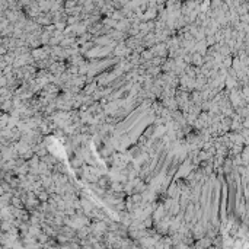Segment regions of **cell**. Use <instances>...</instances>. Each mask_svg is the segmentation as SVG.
Masks as SVG:
<instances>
[{"label":"cell","mask_w":249,"mask_h":249,"mask_svg":"<svg viewBox=\"0 0 249 249\" xmlns=\"http://www.w3.org/2000/svg\"><path fill=\"white\" fill-rule=\"evenodd\" d=\"M173 67H175V61L168 60L162 64V70H165V72H173Z\"/></svg>","instance_id":"3"},{"label":"cell","mask_w":249,"mask_h":249,"mask_svg":"<svg viewBox=\"0 0 249 249\" xmlns=\"http://www.w3.org/2000/svg\"><path fill=\"white\" fill-rule=\"evenodd\" d=\"M83 178H85V181L93 184V182H98L101 175L98 172V169H95L92 166H83Z\"/></svg>","instance_id":"1"},{"label":"cell","mask_w":249,"mask_h":249,"mask_svg":"<svg viewBox=\"0 0 249 249\" xmlns=\"http://www.w3.org/2000/svg\"><path fill=\"white\" fill-rule=\"evenodd\" d=\"M50 55V51L47 48H41V50H35L32 53V58L34 60H44V58H48Z\"/></svg>","instance_id":"2"},{"label":"cell","mask_w":249,"mask_h":249,"mask_svg":"<svg viewBox=\"0 0 249 249\" xmlns=\"http://www.w3.org/2000/svg\"><path fill=\"white\" fill-rule=\"evenodd\" d=\"M192 219H194V205L189 204V205H188V210H187V216H185V220L189 221V220H192Z\"/></svg>","instance_id":"6"},{"label":"cell","mask_w":249,"mask_h":249,"mask_svg":"<svg viewBox=\"0 0 249 249\" xmlns=\"http://www.w3.org/2000/svg\"><path fill=\"white\" fill-rule=\"evenodd\" d=\"M96 89H98L96 83H90V85H88V86L85 88L83 93H85V95H92V93H95V90H96Z\"/></svg>","instance_id":"4"},{"label":"cell","mask_w":249,"mask_h":249,"mask_svg":"<svg viewBox=\"0 0 249 249\" xmlns=\"http://www.w3.org/2000/svg\"><path fill=\"white\" fill-rule=\"evenodd\" d=\"M191 61H194V64H195V66H203V64H204V60L201 58V55H200V54L191 55Z\"/></svg>","instance_id":"5"}]
</instances>
